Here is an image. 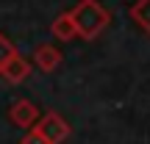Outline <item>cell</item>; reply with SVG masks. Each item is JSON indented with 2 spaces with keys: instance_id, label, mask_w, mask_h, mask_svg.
<instances>
[{
  "instance_id": "cell-3",
  "label": "cell",
  "mask_w": 150,
  "mask_h": 144,
  "mask_svg": "<svg viewBox=\"0 0 150 144\" xmlns=\"http://www.w3.org/2000/svg\"><path fill=\"white\" fill-rule=\"evenodd\" d=\"M39 108L33 105L31 100H17L14 105L8 108V119L17 125V128H22V130H31V128H36V122H39Z\"/></svg>"
},
{
  "instance_id": "cell-6",
  "label": "cell",
  "mask_w": 150,
  "mask_h": 144,
  "mask_svg": "<svg viewBox=\"0 0 150 144\" xmlns=\"http://www.w3.org/2000/svg\"><path fill=\"white\" fill-rule=\"evenodd\" d=\"M50 33H53L59 42H72L78 33H75V25H72V20H70V11L67 14H59L53 20V25H50Z\"/></svg>"
},
{
  "instance_id": "cell-9",
  "label": "cell",
  "mask_w": 150,
  "mask_h": 144,
  "mask_svg": "<svg viewBox=\"0 0 150 144\" xmlns=\"http://www.w3.org/2000/svg\"><path fill=\"white\" fill-rule=\"evenodd\" d=\"M20 144H47V141L36 133V128H31V130H25V136L20 139Z\"/></svg>"
},
{
  "instance_id": "cell-5",
  "label": "cell",
  "mask_w": 150,
  "mask_h": 144,
  "mask_svg": "<svg viewBox=\"0 0 150 144\" xmlns=\"http://www.w3.org/2000/svg\"><path fill=\"white\" fill-rule=\"evenodd\" d=\"M0 75H3L8 83L20 86V83H25V80H28V75H31V64H28L22 55H14V58H11L8 64L0 70Z\"/></svg>"
},
{
  "instance_id": "cell-1",
  "label": "cell",
  "mask_w": 150,
  "mask_h": 144,
  "mask_svg": "<svg viewBox=\"0 0 150 144\" xmlns=\"http://www.w3.org/2000/svg\"><path fill=\"white\" fill-rule=\"evenodd\" d=\"M70 20L75 25V33L86 42H92L111 25V11L97 0H78L75 8H70Z\"/></svg>"
},
{
  "instance_id": "cell-8",
  "label": "cell",
  "mask_w": 150,
  "mask_h": 144,
  "mask_svg": "<svg viewBox=\"0 0 150 144\" xmlns=\"http://www.w3.org/2000/svg\"><path fill=\"white\" fill-rule=\"evenodd\" d=\"M14 55H20V53H17V47H14V44H11L8 39L3 36V33H0V70H3V67L8 64Z\"/></svg>"
},
{
  "instance_id": "cell-4",
  "label": "cell",
  "mask_w": 150,
  "mask_h": 144,
  "mask_svg": "<svg viewBox=\"0 0 150 144\" xmlns=\"http://www.w3.org/2000/svg\"><path fill=\"white\" fill-rule=\"evenodd\" d=\"M33 64H36L42 72H53V70H59V64H61V53H59V47H53V44H39V47L33 50Z\"/></svg>"
},
{
  "instance_id": "cell-7",
  "label": "cell",
  "mask_w": 150,
  "mask_h": 144,
  "mask_svg": "<svg viewBox=\"0 0 150 144\" xmlns=\"http://www.w3.org/2000/svg\"><path fill=\"white\" fill-rule=\"evenodd\" d=\"M131 20L150 36V0H136L131 6Z\"/></svg>"
},
{
  "instance_id": "cell-2",
  "label": "cell",
  "mask_w": 150,
  "mask_h": 144,
  "mask_svg": "<svg viewBox=\"0 0 150 144\" xmlns=\"http://www.w3.org/2000/svg\"><path fill=\"white\" fill-rule=\"evenodd\" d=\"M36 133L42 136L47 144H61V141H67V139H70L72 128L67 125V119L61 117V114L47 111L45 117H39V122H36Z\"/></svg>"
}]
</instances>
